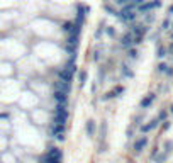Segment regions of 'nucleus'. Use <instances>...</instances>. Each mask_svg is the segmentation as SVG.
<instances>
[{"label": "nucleus", "mask_w": 173, "mask_h": 163, "mask_svg": "<svg viewBox=\"0 0 173 163\" xmlns=\"http://www.w3.org/2000/svg\"><path fill=\"white\" fill-rule=\"evenodd\" d=\"M102 26H104V22H102V24H100V27L97 29V34H95V38H97V39H99L100 36H102V32H104V27H102Z\"/></svg>", "instance_id": "13"}, {"label": "nucleus", "mask_w": 173, "mask_h": 163, "mask_svg": "<svg viewBox=\"0 0 173 163\" xmlns=\"http://www.w3.org/2000/svg\"><path fill=\"white\" fill-rule=\"evenodd\" d=\"M138 55H139V53L136 51V49H129V58H131V60H136Z\"/></svg>", "instance_id": "12"}, {"label": "nucleus", "mask_w": 173, "mask_h": 163, "mask_svg": "<svg viewBox=\"0 0 173 163\" xmlns=\"http://www.w3.org/2000/svg\"><path fill=\"white\" fill-rule=\"evenodd\" d=\"M85 129H86V134H88V136H93V134H95V129H97L95 121H93V119H88V121H86Z\"/></svg>", "instance_id": "5"}, {"label": "nucleus", "mask_w": 173, "mask_h": 163, "mask_svg": "<svg viewBox=\"0 0 173 163\" xmlns=\"http://www.w3.org/2000/svg\"><path fill=\"white\" fill-rule=\"evenodd\" d=\"M105 32H107V34L110 36V38H116V29H114L112 26H109L107 29H105Z\"/></svg>", "instance_id": "11"}, {"label": "nucleus", "mask_w": 173, "mask_h": 163, "mask_svg": "<svg viewBox=\"0 0 173 163\" xmlns=\"http://www.w3.org/2000/svg\"><path fill=\"white\" fill-rule=\"evenodd\" d=\"M53 87H54V92H65V94L70 92V83L68 82L56 80V82H53Z\"/></svg>", "instance_id": "2"}, {"label": "nucleus", "mask_w": 173, "mask_h": 163, "mask_svg": "<svg viewBox=\"0 0 173 163\" xmlns=\"http://www.w3.org/2000/svg\"><path fill=\"white\" fill-rule=\"evenodd\" d=\"M158 5H160L158 0H155V2H148V4L139 5V10H151V9H155V7H158Z\"/></svg>", "instance_id": "7"}, {"label": "nucleus", "mask_w": 173, "mask_h": 163, "mask_svg": "<svg viewBox=\"0 0 173 163\" xmlns=\"http://www.w3.org/2000/svg\"><path fill=\"white\" fill-rule=\"evenodd\" d=\"M78 80H80V87L85 85V82H86V72L85 70H82V72L78 73Z\"/></svg>", "instance_id": "8"}, {"label": "nucleus", "mask_w": 173, "mask_h": 163, "mask_svg": "<svg viewBox=\"0 0 173 163\" xmlns=\"http://www.w3.org/2000/svg\"><path fill=\"white\" fill-rule=\"evenodd\" d=\"M132 44H134V38H132V34H131V32H126V34L121 38V46L127 49V48H131Z\"/></svg>", "instance_id": "3"}, {"label": "nucleus", "mask_w": 173, "mask_h": 163, "mask_svg": "<svg viewBox=\"0 0 173 163\" xmlns=\"http://www.w3.org/2000/svg\"><path fill=\"white\" fill-rule=\"evenodd\" d=\"M144 145H146V138H141V139H139V141H138V143H136V145H134L136 151H141V148H143Z\"/></svg>", "instance_id": "9"}, {"label": "nucleus", "mask_w": 173, "mask_h": 163, "mask_svg": "<svg viewBox=\"0 0 173 163\" xmlns=\"http://www.w3.org/2000/svg\"><path fill=\"white\" fill-rule=\"evenodd\" d=\"M68 109L66 105H56L54 107V124H60V126H65L66 121H68Z\"/></svg>", "instance_id": "1"}, {"label": "nucleus", "mask_w": 173, "mask_h": 163, "mask_svg": "<svg viewBox=\"0 0 173 163\" xmlns=\"http://www.w3.org/2000/svg\"><path fill=\"white\" fill-rule=\"evenodd\" d=\"M153 100H155V94H149V95H146L143 100H141V107L143 109H146L148 105H151L153 104Z\"/></svg>", "instance_id": "6"}, {"label": "nucleus", "mask_w": 173, "mask_h": 163, "mask_svg": "<svg viewBox=\"0 0 173 163\" xmlns=\"http://www.w3.org/2000/svg\"><path fill=\"white\" fill-rule=\"evenodd\" d=\"M122 73H124V75H126V77H132V72H131V70H129V66H127V65H122Z\"/></svg>", "instance_id": "10"}, {"label": "nucleus", "mask_w": 173, "mask_h": 163, "mask_svg": "<svg viewBox=\"0 0 173 163\" xmlns=\"http://www.w3.org/2000/svg\"><path fill=\"white\" fill-rule=\"evenodd\" d=\"M53 99L58 102V105H66V102H68V94H65V92H54V94H53Z\"/></svg>", "instance_id": "4"}]
</instances>
